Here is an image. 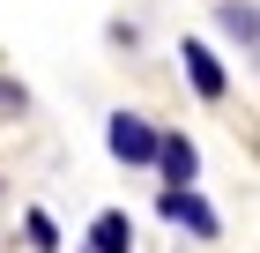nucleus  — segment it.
Masks as SVG:
<instances>
[{
	"instance_id": "f03ea898",
	"label": "nucleus",
	"mask_w": 260,
	"mask_h": 253,
	"mask_svg": "<svg viewBox=\"0 0 260 253\" xmlns=\"http://www.w3.org/2000/svg\"><path fill=\"white\" fill-rule=\"evenodd\" d=\"M156 172L171 179L164 194H193V172H201V149L186 134H156Z\"/></svg>"
},
{
	"instance_id": "20e7f679",
	"label": "nucleus",
	"mask_w": 260,
	"mask_h": 253,
	"mask_svg": "<svg viewBox=\"0 0 260 253\" xmlns=\"http://www.w3.org/2000/svg\"><path fill=\"white\" fill-rule=\"evenodd\" d=\"M164 216H171L179 231H193V238H216V231H223V223H216V209H208L201 194H164Z\"/></svg>"
},
{
	"instance_id": "f257e3e1",
	"label": "nucleus",
	"mask_w": 260,
	"mask_h": 253,
	"mask_svg": "<svg viewBox=\"0 0 260 253\" xmlns=\"http://www.w3.org/2000/svg\"><path fill=\"white\" fill-rule=\"evenodd\" d=\"M104 149L119 156V164H156V127L141 112H112V127H104Z\"/></svg>"
},
{
	"instance_id": "39448f33",
	"label": "nucleus",
	"mask_w": 260,
	"mask_h": 253,
	"mask_svg": "<svg viewBox=\"0 0 260 253\" xmlns=\"http://www.w3.org/2000/svg\"><path fill=\"white\" fill-rule=\"evenodd\" d=\"M89 253H134V223H126L119 209H104L97 223H89Z\"/></svg>"
},
{
	"instance_id": "7ed1b4c3",
	"label": "nucleus",
	"mask_w": 260,
	"mask_h": 253,
	"mask_svg": "<svg viewBox=\"0 0 260 253\" xmlns=\"http://www.w3.org/2000/svg\"><path fill=\"white\" fill-rule=\"evenodd\" d=\"M179 60H186V75H193V90H201L208 104H216L223 90H231V82H223V67H216V52H208L201 38H186V45H179Z\"/></svg>"
},
{
	"instance_id": "423d86ee",
	"label": "nucleus",
	"mask_w": 260,
	"mask_h": 253,
	"mask_svg": "<svg viewBox=\"0 0 260 253\" xmlns=\"http://www.w3.org/2000/svg\"><path fill=\"white\" fill-rule=\"evenodd\" d=\"M22 238H30L38 253H60V223H52L45 209H30V216H22Z\"/></svg>"
},
{
	"instance_id": "0eeeda50",
	"label": "nucleus",
	"mask_w": 260,
	"mask_h": 253,
	"mask_svg": "<svg viewBox=\"0 0 260 253\" xmlns=\"http://www.w3.org/2000/svg\"><path fill=\"white\" fill-rule=\"evenodd\" d=\"M223 30H231V38H238L245 52H253V38H260V22H253V8H238V0H223Z\"/></svg>"
}]
</instances>
